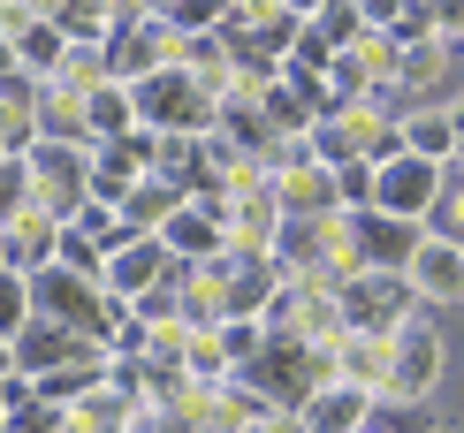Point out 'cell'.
<instances>
[{"label":"cell","instance_id":"obj_18","mask_svg":"<svg viewBox=\"0 0 464 433\" xmlns=\"http://www.w3.org/2000/svg\"><path fill=\"white\" fill-rule=\"evenodd\" d=\"M365 433H441V426H434V410H427V403H396V396H381V403H373V426H365Z\"/></svg>","mask_w":464,"mask_h":433},{"label":"cell","instance_id":"obj_23","mask_svg":"<svg viewBox=\"0 0 464 433\" xmlns=\"http://www.w3.org/2000/svg\"><path fill=\"white\" fill-rule=\"evenodd\" d=\"M282 433H313V426H304V419H282Z\"/></svg>","mask_w":464,"mask_h":433},{"label":"cell","instance_id":"obj_1","mask_svg":"<svg viewBox=\"0 0 464 433\" xmlns=\"http://www.w3.org/2000/svg\"><path fill=\"white\" fill-rule=\"evenodd\" d=\"M244 388H259L266 403L282 410V419H304V403L320 396V388L343 380V350H320V342H297V334H266V350L237 372Z\"/></svg>","mask_w":464,"mask_h":433},{"label":"cell","instance_id":"obj_2","mask_svg":"<svg viewBox=\"0 0 464 433\" xmlns=\"http://www.w3.org/2000/svg\"><path fill=\"white\" fill-rule=\"evenodd\" d=\"M221 100L228 91H214L206 76H190L183 62H168L160 76L138 84V122L160 130V137H214L221 130Z\"/></svg>","mask_w":464,"mask_h":433},{"label":"cell","instance_id":"obj_20","mask_svg":"<svg viewBox=\"0 0 464 433\" xmlns=\"http://www.w3.org/2000/svg\"><path fill=\"white\" fill-rule=\"evenodd\" d=\"M221 350H228V372H244V365L266 350V320H228V327H221Z\"/></svg>","mask_w":464,"mask_h":433},{"label":"cell","instance_id":"obj_7","mask_svg":"<svg viewBox=\"0 0 464 433\" xmlns=\"http://www.w3.org/2000/svg\"><path fill=\"white\" fill-rule=\"evenodd\" d=\"M69 38L53 24L46 8H31V0H8V69H31L38 84H53V76L69 69Z\"/></svg>","mask_w":464,"mask_h":433},{"label":"cell","instance_id":"obj_13","mask_svg":"<svg viewBox=\"0 0 464 433\" xmlns=\"http://www.w3.org/2000/svg\"><path fill=\"white\" fill-rule=\"evenodd\" d=\"M373 403H381V396L335 380V388H320V396L304 403V426H313V433H365V426H373Z\"/></svg>","mask_w":464,"mask_h":433},{"label":"cell","instance_id":"obj_4","mask_svg":"<svg viewBox=\"0 0 464 433\" xmlns=\"http://www.w3.org/2000/svg\"><path fill=\"white\" fill-rule=\"evenodd\" d=\"M206 282H214V304H221V327L228 320H266V304L289 289V274H282V259L275 251H237L228 244L214 266H198Z\"/></svg>","mask_w":464,"mask_h":433},{"label":"cell","instance_id":"obj_21","mask_svg":"<svg viewBox=\"0 0 464 433\" xmlns=\"http://www.w3.org/2000/svg\"><path fill=\"white\" fill-rule=\"evenodd\" d=\"M8 433H69V410H53V403H24V410H8Z\"/></svg>","mask_w":464,"mask_h":433},{"label":"cell","instance_id":"obj_10","mask_svg":"<svg viewBox=\"0 0 464 433\" xmlns=\"http://www.w3.org/2000/svg\"><path fill=\"white\" fill-rule=\"evenodd\" d=\"M434 198H441V168H434V160L403 152V160H389V168H381V198H373L381 213H396V221H419V228H427Z\"/></svg>","mask_w":464,"mask_h":433},{"label":"cell","instance_id":"obj_6","mask_svg":"<svg viewBox=\"0 0 464 433\" xmlns=\"http://www.w3.org/2000/svg\"><path fill=\"white\" fill-rule=\"evenodd\" d=\"M8 350V372H24V380H46V372H69V365H92V358H107L92 334H76L62 320H31L15 342H0Z\"/></svg>","mask_w":464,"mask_h":433},{"label":"cell","instance_id":"obj_15","mask_svg":"<svg viewBox=\"0 0 464 433\" xmlns=\"http://www.w3.org/2000/svg\"><path fill=\"white\" fill-rule=\"evenodd\" d=\"M411 282H419V297H464V251L427 244V251H419V266H411Z\"/></svg>","mask_w":464,"mask_h":433},{"label":"cell","instance_id":"obj_11","mask_svg":"<svg viewBox=\"0 0 464 433\" xmlns=\"http://www.w3.org/2000/svg\"><path fill=\"white\" fill-rule=\"evenodd\" d=\"M275 198H282V221H335L343 183H335V168H289V175H275Z\"/></svg>","mask_w":464,"mask_h":433},{"label":"cell","instance_id":"obj_9","mask_svg":"<svg viewBox=\"0 0 464 433\" xmlns=\"http://www.w3.org/2000/svg\"><path fill=\"white\" fill-rule=\"evenodd\" d=\"M160 282H190V266H183L176 251L160 244V236H145V244H130L122 259L107 266V297H114V304H138L145 289H160Z\"/></svg>","mask_w":464,"mask_h":433},{"label":"cell","instance_id":"obj_17","mask_svg":"<svg viewBox=\"0 0 464 433\" xmlns=\"http://www.w3.org/2000/svg\"><path fill=\"white\" fill-rule=\"evenodd\" d=\"M160 31L176 38V46H183V38H214V31H221V8H206V0H168V8H160Z\"/></svg>","mask_w":464,"mask_h":433},{"label":"cell","instance_id":"obj_19","mask_svg":"<svg viewBox=\"0 0 464 433\" xmlns=\"http://www.w3.org/2000/svg\"><path fill=\"white\" fill-rule=\"evenodd\" d=\"M450 62H457V53L441 46V38H434V46H411V53H403V91H427V84H441V69H450Z\"/></svg>","mask_w":464,"mask_h":433},{"label":"cell","instance_id":"obj_12","mask_svg":"<svg viewBox=\"0 0 464 433\" xmlns=\"http://www.w3.org/2000/svg\"><path fill=\"white\" fill-rule=\"evenodd\" d=\"M434 372H441V334L427 320H411V327L396 334V388H389V396L396 403H427Z\"/></svg>","mask_w":464,"mask_h":433},{"label":"cell","instance_id":"obj_16","mask_svg":"<svg viewBox=\"0 0 464 433\" xmlns=\"http://www.w3.org/2000/svg\"><path fill=\"white\" fill-rule=\"evenodd\" d=\"M53 24H62L69 46H107V31H114V8H100V0H62V8H46Z\"/></svg>","mask_w":464,"mask_h":433},{"label":"cell","instance_id":"obj_22","mask_svg":"<svg viewBox=\"0 0 464 433\" xmlns=\"http://www.w3.org/2000/svg\"><path fill=\"white\" fill-rule=\"evenodd\" d=\"M441 46L464 53V0H457V8H441Z\"/></svg>","mask_w":464,"mask_h":433},{"label":"cell","instance_id":"obj_8","mask_svg":"<svg viewBox=\"0 0 464 433\" xmlns=\"http://www.w3.org/2000/svg\"><path fill=\"white\" fill-rule=\"evenodd\" d=\"M62 221H46V213H24V221L0 228V274H15V282H38L46 266H62Z\"/></svg>","mask_w":464,"mask_h":433},{"label":"cell","instance_id":"obj_14","mask_svg":"<svg viewBox=\"0 0 464 433\" xmlns=\"http://www.w3.org/2000/svg\"><path fill=\"white\" fill-rule=\"evenodd\" d=\"M343 380L365 388V396H389V388H396V342H381V334H351V342H343Z\"/></svg>","mask_w":464,"mask_h":433},{"label":"cell","instance_id":"obj_5","mask_svg":"<svg viewBox=\"0 0 464 433\" xmlns=\"http://www.w3.org/2000/svg\"><path fill=\"white\" fill-rule=\"evenodd\" d=\"M335 304H343V320H351V334H381V342H396L403 327L419 320V282L411 274H358V282H343L335 289Z\"/></svg>","mask_w":464,"mask_h":433},{"label":"cell","instance_id":"obj_3","mask_svg":"<svg viewBox=\"0 0 464 433\" xmlns=\"http://www.w3.org/2000/svg\"><path fill=\"white\" fill-rule=\"evenodd\" d=\"M419 251H427V228L396 221V213H343V282L358 274H411Z\"/></svg>","mask_w":464,"mask_h":433}]
</instances>
